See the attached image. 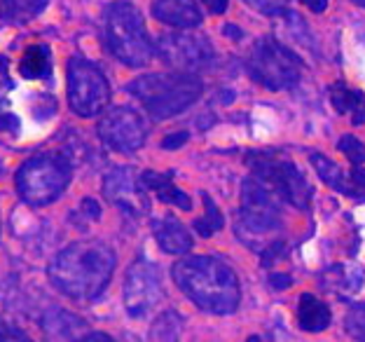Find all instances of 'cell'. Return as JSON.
Wrapping results in <instances>:
<instances>
[{"label": "cell", "mask_w": 365, "mask_h": 342, "mask_svg": "<svg viewBox=\"0 0 365 342\" xmlns=\"http://www.w3.org/2000/svg\"><path fill=\"white\" fill-rule=\"evenodd\" d=\"M0 171H3V169H0Z\"/></svg>", "instance_id": "cell-39"}, {"label": "cell", "mask_w": 365, "mask_h": 342, "mask_svg": "<svg viewBox=\"0 0 365 342\" xmlns=\"http://www.w3.org/2000/svg\"><path fill=\"white\" fill-rule=\"evenodd\" d=\"M297 323L307 333H321L330 326V310L317 296L302 293L297 300Z\"/></svg>", "instance_id": "cell-17"}, {"label": "cell", "mask_w": 365, "mask_h": 342, "mask_svg": "<svg viewBox=\"0 0 365 342\" xmlns=\"http://www.w3.org/2000/svg\"><path fill=\"white\" fill-rule=\"evenodd\" d=\"M153 230H155L157 244L162 246L164 253L180 256V253H187L190 248H192V235H190L185 225L173 218V216H164V218L155 221Z\"/></svg>", "instance_id": "cell-15"}, {"label": "cell", "mask_w": 365, "mask_h": 342, "mask_svg": "<svg viewBox=\"0 0 365 342\" xmlns=\"http://www.w3.org/2000/svg\"><path fill=\"white\" fill-rule=\"evenodd\" d=\"M356 5H361V7H365V0H354Z\"/></svg>", "instance_id": "cell-38"}, {"label": "cell", "mask_w": 365, "mask_h": 342, "mask_svg": "<svg viewBox=\"0 0 365 342\" xmlns=\"http://www.w3.org/2000/svg\"><path fill=\"white\" fill-rule=\"evenodd\" d=\"M153 14L162 24L178 29H195L202 24V10L195 0H155Z\"/></svg>", "instance_id": "cell-14"}, {"label": "cell", "mask_w": 365, "mask_h": 342, "mask_svg": "<svg viewBox=\"0 0 365 342\" xmlns=\"http://www.w3.org/2000/svg\"><path fill=\"white\" fill-rule=\"evenodd\" d=\"M202 3L209 7V12L211 14H222L227 10V3L230 0H202Z\"/></svg>", "instance_id": "cell-32"}, {"label": "cell", "mask_w": 365, "mask_h": 342, "mask_svg": "<svg viewBox=\"0 0 365 342\" xmlns=\"http://www.w3.org/2000/svg\"><path fill=\"white\" fill-rule=\"evenodd\" d=\"M47 0H10V21H29L45 10Z\"/></svg>", "instance_id": "cell-24"}, {"label": "cell", "mask_w": 365, "mask_h": 342, "mask_svg": "<svg viewBox=\"0 0 365 342\" xmlns=\"http://www.w3.org/2000/svg\"><path fill=\"white\" fill-rule=\"evenodd\" d=\"M103 36L108 49L124 66L140 69V66L150 64L155 49L136 5L127 3V0H118V3L108 5L103 19Z\"/></svg>", "instance_id": "cell-4"}, {"label": "cell", "mask_w": 365, "mask_h": 342, "mask_svg": "<svg viewBox=\"0 0 365 342\" xmlns=\"http://www.w3.org/2000/svg\"><path fill=\"white\" fill-rule=\"evenodd\" d=\"M129 91L153 120H169L187 111L202 96L204 85L192 73H150L131 82Z\"/></svg>", "instance_id": "cell-3"}, {"label": "cell", "mask_w": 365, "mask_h": 342, "mask_svg": "<svg viewBox=\"0 0 365 342\" xmlns=\"http://www.w3.org/2000/svg\"><path fill=\"white\" fill-rule=\"evenodd\" d=\"M162 279L155 265L143 258L131 263L127 277H124V307H127L129 316L143 319L162 303Z\"/></svg>", "instance_id": "cell-11"}, {"label": "cell", "mask_w": 365, "mask_h": 342, "mask_svg": "<svg viewBox=\"0 0 365 342\" xmlns=\"http://www.w3.org/2000/svg\"><path fill=\"white\" fill-rule=\"evenodd\" d=\"M300 3H302L304 7H309V10H312V12H317V14L326 12V7H328V0H300Z\"/></svg>", "instance_id": "cell-33"}, {"label": "cell", "mask_w": 365, "mask_h": 342, "mask_svg": "<svg viewBox=\"0 0 365 342\" xmlns=\"http://www.w3.org/2000/svg\"><path fill=\"white\" fill-rule=\"evenodd\" d=\"M157 56L178 73H195L215 59L211 43L197 33H164L157 40Z\"/></svg>", "instance_id": "cell-10"}, {"label": "cell", "mask_w": 365, "mask_h": 342, "mask_svg": "<svg viewBox=\"0 0 365 342\" xmlns=\"http://www.w3.org/2000/svg\"><path fill=\"white\" fill-rule=\"evenodd\" d=\"M244 3L262 14H284L288 0H244Z\"/></svg>", "instance_id": "cell-27"}, {"label": "cell", "mask_w": 365, "mask_h": 342, "mask_svg": "<svg viewBox=\"0 0 365 342\" xmlns=\"http://www.w3.org/2000/svg\"><path fill=\"white\" fill-rule=\"evenodd\" d=\"M98 136L106 146L120 153H134L148 139V124L134 108L120 106L108 111L98 122Z\"/></svg>", "instance_id": "cell-12"}, {"label": "cell", "mask_w": 365, "mask_h": 342, "mask_svg": "<svg viewBox=\"0 0 365 342\" xmlns=\"http://www.w3.org/2000/svg\"><path fill=\"white\" fill-rule=\"evenodd\" d=\"M337 150H339V153H342L344 157H349V162H351L354 166L365 164V146H363L356 136L344 134L342 139L337 141Z\"/></svg>", "instance_id": "cell-25"}, {"label": "cell", "mask_w": 365, "mask_h": 342, "mask_svg": "<svg viewBox=\"0 0 365 342\" xmlns=\"http://www.w3.org/2000/svg\"><path fill=\"white\" fill-rule=\"evenodd\" d=\"M173 281L197 307L211 314H232L242 300L235 270L211 256H187L173 265Z\"/></svg>", "instance_id": "cell-2"}, {"label": "cell", "mask_w": 365, "mask_h": 342, "mask_svg": "<svg viewBox=\"0 0 365 342\" xmlns=\"http://www.w3.org/2000/svg\"><path fill=\"white\" fill-rule=\"evenodd\" d=\"M202 202H204L206 213L202 216V218L195 221V232H199L202 237H211L213 232H218L222 225H225V221H222V213H220L218 204H215L206 193H202Z\"/></svg>", "instance_id": "cell-22"}, {"label": "cell", "mask_w": 365, "mask_h": 342, "mask_svg": "<svg viewBox=\"0 0 365 342\" xmlns=\"http://www.w3.org/2000/svg\"><path fill=\"white\" fill-rule=\"evenodd\" d=\"M103 195L127 216H143L150 208L143 181L129 166H120L108 173L103 181Z\"/></svg>", "instance_id": "cell-13"}, {"label": "cell", "mask_w": 365, "mask_h": 342, "mask_svg": "<svg viewBox=\"0 0 365 342\" xmlns=\"http://www.w3.org/2000/svg\"><path fill=\"white\" fill-rule=\"evenodd\" d=\"M330 101H333L337 113H349L354 124L365 122V94L361 89H351L344 82H335L330 87Z\"/></svg>", "instance_id": "cell-19"}, {"label": "cell", "mask_w": 365, "mask_h": 342, "mask_svg": "<svg viewBox=\"0 0 365 342\" xmlns=\"http://www.w3.org/2000/svg\"><path fill=\"white\" fill-rule=\"evenodd\" d=\"M115 270V253L101 241H76L49 265V281L73 300H91L103 293Z\"/></svg>", "instance_id": "cell-1"}, {"label": "cell", "mask_w": 365, "mask_h": 342, "mask_svg": "<svg viewBox=\"0 0 365 342\" xmlns=\"http://www.w3.org/2000/svg\"><path fill=\"white\" fill-rule=\"evenodd\" d=\"M237 237L255 251H264L281 230V211L277 195L258 178H246L242 186V211L235 223Z\"/></svg>", "instance_id": "cell-5"}, {"label": "cell", "mask_w": 365, "mask_h": 342, "mask_svg": "<svg viewBox=\"0 0 365 342\" xmlns=\"http://www.w3.org/2000/svg\"><path fill=\"white\" fill-rule=\"evenodd\" d=\"M0 342H33L26 333L16 331V328H5L0 333Z\"/></svg>", "instance_id": "cell-29"}, {"label": "cell", "mask_w": 365, "mask_h": 342, "mask_svg": "<svg viewBox=\"0 0 365 342\" xmlns=\"http://www.w3.org/2000/svg\"><path fill=\"white\" fill-rule=\"evenodd\" d=\"M246 164L251 166L253 178H258L262 186H267L277 197L286 199L288 204L295 208L307 211L312 202V188L302 171L297 166L286 160V157H272L267 153L248 155Z\"/></svg>", "instance_id": "cell-8"}, {"label": "cell", "mask_w": 365, "mask_h": 342, "mask_svg": "<svg viewBox=\"0 0 365 342\" xmlns=\"http://www.w3.org/2000/svg\"><path fill=\"white\" fill-rule=\"evenodd\" d=\"M19 73L26 80H45L52 75V52L47 45H31L21 56Z\"/></svg>", "instance_id": "cell-21"}, {"label": "cell", "mask_w": 365, "mask_h": 342, "mask_svg": "<svg viewBox=\"0 0 365 342\" xmlns=\"http://www.w3.org/2000/svg\"><path fill=\"white\" fill-rule=\"evenodd\" d=\"M0 19H10V0H0Z\"/></svg>", "instance_id": "cell-37"}, {"label": "cell", "mask_w": 365, "mask_h": 342, "mask_svg": "<svg viewBox=\"0 0 365 342\" xmlns=\"http://www.w3.org/2000/svg\"><path fill=\"white\" fill-rule=\"evenodd\" d=\"M182 331V319L176 312H164L162 316H157L155 326H153V340L155 342H176L180 338Z\"/></svg>", "instance_id": "cell-23"}, {"label": "cell", "mask_w": 365, "mask_h": 342, "mask_svg": "<svg viewBox=\"0 0 365 342\" xmlns=\"http://www.w3.org/2000/svg\"><path fill=\"white\" fill-rule=\"evenodd\" d=\"M145 188H150L157 193V197L162 199L164 204H173L182 208V211H190L192 208V202H190V197L182 193L180 188L173 186V173H157V171H145L143 176H140Z\"/></svg>", "instance_id": "cell-18"}, {"label": "cell", "mask_w": 365, "mask_h": 342, "mask_svg": "<svg viewBox=\"0 0 365 342\" xmlns=\"http://www.w3.org/2000/svg\"><path fill=\"white\" fill-rule=\"evenodd\" d=\"M269 283H272V288L284 291V288L290 286V283H293V279H290L288 274H284V272H272L269 274Z\"/></svg>", "instance_id": "cell-31"}, {"label": "cell", "mask_w": 365, "mask_h": 342, "mask_svg": "<svg viewBox=\"0 0 365 342\" xmlns=\"http://www.w3.org/2000/svg\"><path fill=\"white\" fill-rule=\"evenodd\" d=\"M309 162L314 164V169H317L319 178L326 183L328 188L337 190V193H342L346 197H356V190L349 186V176L342 171V166H337L330 157L321 155V153H312L309 155Z\"/></svg>", "instance_id": "cell-20"}, {"label": "cell", "mask_w": 365, "mask_h": 342, "mask_svg": "<svg viewBox=\"0 0 365 342\" xmlns=\"http://www.w3.org/2000/svg\"><path fill=\"white\" fill-rule=\"evenodd\" d=\"M71 183V164L56 155H36L16 171V190L24 202L45 206L54 202Z\"/></svg>", "instance_id": "cell-6"}, {"label": "cell", "mask_w": 365, "mask_h": 342, "mask_svg": "<svg viewBox=\"0 0 365 342\" xmlns=\"http://www.w3.org/2000/svg\"><path fill=\"white\" fill-rule=\"evenodd\" d=\"M187 131H178V134H171L162 141V148H167V150H173V148H180L182 144H187Z\"/></svg>", "instance_id": "cell-30"}, {"label": "cell", "mask_w": 365, "mask_h": 342, "mask_svg": "<svg viewBox=\"0 0 365 342\" xmlns=\"http://www.w3.org/2000/svg\"><path fill=\"white\" fill-rule=\"evenodd\" d=\"M349 178H351V183L356 186V190H359V188H365V169H361V166H354Z\"/></svg>", "instance_id": "cell-34"}, {"label": "cell", "mask_w": 365, "mask_h": 342, "mask_svg": "<svg viewBox=\"0 0 365 342\" xmlns=\"http://www.w3.org/2000/svg\"><path fill=\"white\" fill-rule=\"evenodd\" d=\"M76 342H115V340L110 336H106V333H89V336L80 338Z\"/></svg>", "instance_id": "cell-35"}, {"label": "cell", "mask_w": 365, "mask_h": 342, "mask_svg": "<svg viewBox=\"0 0 365 342\" xmlns=\"http://www.w3.org/2000/svg\"><path fill=\"white\" fill-rule=\"evenodd\" d=\"M110 101V87L98 66L73 56L68 61V106L82 118H94Z\"/></svg>", "instance_id": "cell-9"}, {"label": "cell", "mask_w": 365, "mask_h": 342, "mask_svg": "<svg viewBox=\"0 0 365 342\" xmlns=\"http://www.w3.org/2000/svg\"><path fill=\"white\" fill-rule=\"evenodd\" d=\"M321 283L330 293H335L339 298H349L361 291L363 272L361 268H351V265H333V268H328L323 272Z\"/></svg>", "instance_id": "cell-16"}, {"label": "cell", "mask_w": 365, "mask_h": 342, "mask_svg": "<svg viewBox=\"0 0 365 342\" xmlns=\"http://www.w3.org/2000/svg\"><path fill=\"white\" fill-rule=\"evenodd\" d=\"M14 82L10 78V71H7V64L0 61V106H3L7 101V94L12 91Z\"/></svg>", "instance_id": "cell-28"}, {"label": "cell", "mask_w": 365, "mask_h": 342, "mask_svg": "<svg viewBox=\"0 0 365 342\" xmlns=\"http://www.w3.org/2000/svg\"><path fill=\"white\" fill-rule=\"evenodd\" d=\"M346 333L351 338L365 342V303L363 305H354L349 312H346Z\"/></svg>", "instance_id": "cell-26"}, {"label": "cell", "mask_w": 365, "mask_h": 342, "mask_svg": "<svg viewBox=\"0 0 365 342\" xmlns=\"http://www.w3.org/2000/svg\"><path fill=\"white\" fill-rule=\"evenodd\" d=\"M248 73L255 82L272 91H284L295 87L300 80L302 66L300 56L290 52L288 47L277 43L274 38H260L248 54Z\"/></svg>", "instance_id": "cell-7"}, {"label": "cell", "mask_w": 365, "mask_h": 342, "mask_svg": "<svg viewBox=\"0 0 365 342\" xmlns=\"http://www.w3.org/2000/svg\"><path fill=\"white\" fill-rule=\"evenodd\" d=\"M222 33H225L227 38H235V40H242L244 38V33L239 31L235 24H225V29H222Z\"/></svg>", "instance_id": "cell-36"}]
</instances>
